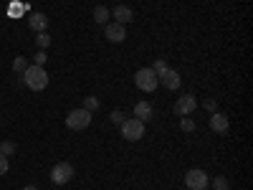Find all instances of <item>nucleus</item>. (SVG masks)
I'll return each instance as SVG.
<instances>
[{
  "instance_id": "nucleus-25",
  "label": "nucleus",
  "mask_w": 253,
  "mask_h": 190,
  "mask_svg": "<svg viewBox=\"0 0 253 190\" xmlns=\"http://www.w3.org/2000/svg\"><path fill=\"white\" fill-rule=\"evenodd\" d=\"M8 167H10L8 157H5V155H0V175H5V173H8Z\"/></svg>"
},
{
  "instance_id": "nucleus-26",
  "label": "nucleus",
  "mask_w": 253,
  "mask_h": 190,
  "mask_svg": "<svg viewBox=\"0 0 253 190\" xmlns=\"http://www.w3.org/2000/svg\"><path fill=\"white\" fill-rule=\"evenodd\" d=\"M23 190H38V188H36V185H26Z\"/></svg>"
},
{
  "instance_id": "nucleus-7",
  "label": "nucleus",
  "mask_w": 253,
  "mask_h": 190,
  "mask_svg": "<svg viewBox=\"0 0 253 190\" xmlns=\"http://www.w3.org/2000/svg\"><path fill=\"white\" fill-rule=\"evenodd\" d=\"M195 109H198V99H195L193 94L180 96V99H177V104H175V114H180V117H190Z\"/></svg>"
},
{
  "instance_id": "nucleus-14",
  "label": "nucleus",
  "mask_w": 253,
  "mask_h": 190,
  "mask_svg": "<svg viewBox=\"0 0 253 190\" xmlns=\"http://www.w3.org/2000/svg\"><path fill=\"white\" fill-rule=\"evenodd\" d=\"M109 15H112L109 8H104V5H96V8H94V20H96L99 26H107V23H109Z\"/></svg>"
},
{
  "instance_id": "nucleus-9",
  "label": "nucleus",
  "mask_w": 253,
  "mask_h": 190,
  "mask_svg": "<svg viewBox=\"0 0 253 190\" xmlns=\"http://www.w3.org/2000/svg\"><path fill=\"white\" fill-rule=\"evenodd\" d=\"M210 130L218 132V135H225V132L230 130L228 117H225V114H220V112H213V114H210Z\"/></svg>"
},
{
  "instance_id": "nucleus-21",
  "label": "nucleus",
  "mask_w": 253,
  "mask_h": 190,
  "mask_svg": "<svg viewBox=\"0 0 253 190\" xmlns=\"http://www.w3.org/2000/svg\"><path fill=\"white\" fill-rule=\"evenodd\" d=\"M109 119H112V124H122V122L126 119V114H124L122 109H114V112L109 114Z\"/></svg>"
},
{
  "instance_id": "nucleus-10",
  "label": "nucleus",
  "mask_w": 253,
  "mask_h": 190,
  "mask_svg": "<svg viewBox=\"0 0 253 190\" xmlns=\"http://www.w3.org/2000/svg\"><path fill=\"white\" fill-rule=\"evenodd\" d=\"M160 84H162L165 89L175 92V89L180 87V74H177L175 69H167V71H162V74H160Z\"/></svg>"
},
{
  "instance_id": "nucleus-12",
  "label": "nucleus",
  "mask_w": 253,
  "mask_h": 190,
  "mask_svg": "<svg viewBox=\"0 0 253 190\" xmlns=\"http://www.w3.org/2000/svg\"><path fill=\"white\" fill-rule=\"evenodd\" d=\"M112 15H114V23H122V26H126V23H132V20H134L132 8H126V5H117L112 10Z\"/></svg>"
},
{
  "instance_id": "nucleus-4",
  "label": "nucleus",
  "mask_w": 253,
  "mask_h": 190,
  "mask_svg": "<svg viewBox=\"0 0 253 190\" xmlns=\"http://www.w3.org/2000/svg\"><path fill=\"white\" fill-rule=\"evenodd\" d=\"M91 124V112H86V109H74V112H69L66 114V127L69 130H74V132H81V130H86V127Z\"/></svg>"
},
{
  "instance_id": "nucleus-15",
  "label": "nucleus",
  "mask_w": 253,
  "mask_h": 190,
  "mask_svg": "<svg viewBox=\"0 0 253 190\" xmlns=\"http://www.w3.org/2000/svg\"><path fill=\"white\" fill-rule=\"evenodd\" d=\"M28 66H31L28 58H23V56H15V58H13V71H15V74H23Z\"/></svg>"
},
{
  "instance_id": "nucleus-5",
  "label": "nucleus",
  "mask_w": 253,
  "mask_h": 190,
  "mask_svg": "<svg viewBox=\"0 0 253 190\" xmlns=\"http://www.w3.org/2000/svg\"><path fill=\"white\" fill-rule=\"evenodd\" d=\"M74 178V165L71 162H56L53 170H51V180L56 185H66Z\"/></svg>"
},
{
  "instance_id": "nucleus-2",
  "label": "nucleus",
  "mask_w": 253,
  "mask_h": 190,
  "mask_svg": "<svg viewBox=\"0 0 253 190\" xmlns=\"http://www.w3.org/2000/svg\"><path fill=\"white\" fill-rule=\"evenodd\" d=\"M134 84H137V89H142L144 94H152L157 89V84H160V76L152 71V66H144L134 74Z\"/></svg>"
},
{
  "instance_id": "nucleus-18",
  "label": "nucleus",
  "mask_w": 253,
  "mask_h": 190,
  "mask_svg": "<svg viewBox=\"0 0 253 190\" xmlns=\"http://www.w3.org/2000/svg\"><path fill=\"white\" fill-rule=\"evenodd\" d=\"M230 188V183H228V178H223V175H218V178H213V190H228Z\"/></svg>"
},
{
  "instance_id": "nucleus-11",
  "label": "nucleus",
  "mask_w": 253,
  "mask_h": 190,
  "mask_svg": "<svg viewBox=\"0 0 253 190\" xmlns=\"http://www.w3.org/2000/svg\"><path fill=\"white\" fill-rule=\"evenodd\" d=\"M134 117H137L139 122H144V124H147V122H150V119L155 117L152 104H150V101H137V104H134Z\"/></svg>"
},
{
  "instance_id": "nucleus-8",
  "label": "nucleus",
  "mask_w": 253,
  "mask_h": 190,
  "mask_svg": "<svg viewBox=\"0 0 253 190\" xmlns=\"http://www.w3.org/2000/svg\"><path fill=\"white\" fill-rule=\"evenodd\" d=\"M104 36H107L109 44H122V41L126 38V31L122 23H107L104 26Z\"/></svg>"
},
{
  "instance_id": "nucleus-23",
  "label": "nucleus",
  "mask_w": 253,
  "mask_h": 190,
  "mask_svg": "<svg viewBox=\"0 0 253 190\" xmlns=\"http://www.w3.org/2000/svg\"><path fill=\"white\" fill-rule=\"evenodd\" d=\"M46 61H48V53H46V51H38V53H36V58H33L36 66H43Z\"/></svg>"
},
{
  "instance_id": "nucleus-17",
  "label": "nucleus",
  "mask_w": 253,
  "mask_h": 190,
  "mask_svg": "<svg viewBox=\"0 0 253 190\" xmlns=\"http://www.w3.org/2000/svg\"><path fill=\"white\" fill-rule=\"evenodd\" d=\"M99 107H101V101L96 96H86V99H84V109H86V112H96Z\"/></svg>"
},
{
  "instance_id": "nucleus-3",
  "label": "nucleus",
  "mask_w": 253,
  "mask_h": 190,
  "mask_svg": "<svg viewBox=\"0 0 253 190\" xmlns=\"http://www.w3.org/2000/svg\"><path fill=\"white\" fill-rule=\"evenodd\" d=\"M119 130H122V137L126 142H137V140L144 137V122H139L137 117H129L119 124Z\"/></svg>"
},
{
  "instance_id": "nucleus-27",
  "label": "nucleus",
  "mask_w": 253,
  "mask_h": 190,
  "mask_svg": "<svg viewBox=\"0 0 253 190\" xmlns=\"http://www.w3.org/2000/svg\"><path fill=\"white\" fill-rule=\"evenodd\" d=\"M203 190H208V188H203Z\"/></svg>"
},
{
  "instance_id": "nucleus-16",
  "label": "nucleus",
  "mask_w": 253,
  "mask_h": 190,
  "mask_svg": "<svg viewBox=\"0 0 253 190\" xmlns=\"http://www.w3.org/2000/svg\"><path fill=\"white\" fill-rule=\"evenodd\" d=\"M36 44H38V48H41V51H46V48L51 46V36H48L46 31H41V33L36 36Z\"/></svg>"
},
{
  "instance_id": "nucleus-20",
  "label": "nucleus",
  "mask_w": 253,
  "mask_h": 190,
  "mask_svg": "<svg viewBox=\"0 0 253 190\" xmlns=\"http://www.w3.org/2000/svg\"><path fill=\"white\" fill-rule=\"evenodd\" d=\"M13 152H15V142H0V155L10 157Z\"/></svg>"
},
{
  "instance_id": "nucleus-13",
  "label": "nucleus",
  "mask_w": 253,
  "mask_h": 190,
  "mask_svg": "<svg viewBox=\"0 0 253 190\" xmlns=\"http://www.w3.org/2000/svg\"><path fill=\"white\" fill-rule=\"evenodd\" d=\"M28 26H31L36 33H41V31L48 28V18H46L43 13H31V15H28Z\"/></svg>"
},
{
  "instance_id": "nucleus-1",
  "label": "nucleus",
  "mask_w": 253,
  "mask_h": 190,
  "mask_svg": "<svg viewBox=\"0 0 253 190\" xmlns=\"http://www.w3.org/2000/svg\"><path fill=\"white\" fill-rule=\"evenodd\" d=\"M20 76H23L26 87H28L31 92H43V89L48 87V74H46V69H43V66H36V63H31V66L20 74Z\"/></svg>"
},
{
  "instance_id": "nucleus-22",
  "label": "nucleus",
  "mask_w": 253,
  "mask_h": 190,
  "mask_svg": "<svg viewBox=\"0 0 253 190\" xmlns=\"http://www.w3.org/2000/svg\"><path fill=\"white\" fill-rule=\"evenodd\" d=\"M152 71H155L157 76H160L162 71H167V61H162V58H157V61H155V66H152Z\"/></svg>"
},
{
  "instance_id": "nucleus-19",
  "label": "nucleus",
  "mask_w": 253,
  "mask_h": 190,
  "mask_svg": "<svg viewBox=\"0 0 253 190\" xmlns=\"http://www.w3.org/2000/svg\"><path fill=\"white\" fill-rule=\"evenodd\" d=\"M180 130H182V132H195V122L190 119V117H182V119H180Z\"/></svg>"
},
{
  "instance_id": "nucleus-24",
  "label": "nucleus",
  "mask_w": 253,
  "mask_h": 190,
  "mask_svg": "<svg viewBox=\"0 0 253 190\" xmlns=\"http://www.w3.org/2000/svg\"><path fill=\"white\" fill-rule=\"evenodd\" d=\"M203 107H205L210 114H213V112H218V104H215V99H205V101H203Z\"/></svg>"
},
{
  "instance_id": "nucleus-6",
  "label": "nucleus",
  "mask_w": 253,
  "mask_h": 190,
  "mask_svg": "<svg viewBox=\"0 0 253 190\" xmlns=\"http://www.w3.org/2000/svg\"><path fill=\"white\" fill-rule=\"evenodd\" d=\"M185 185H187V190H203V188H208V175H205V170H198V167L187 170Z\"/></svg>"
}]
</instances>
